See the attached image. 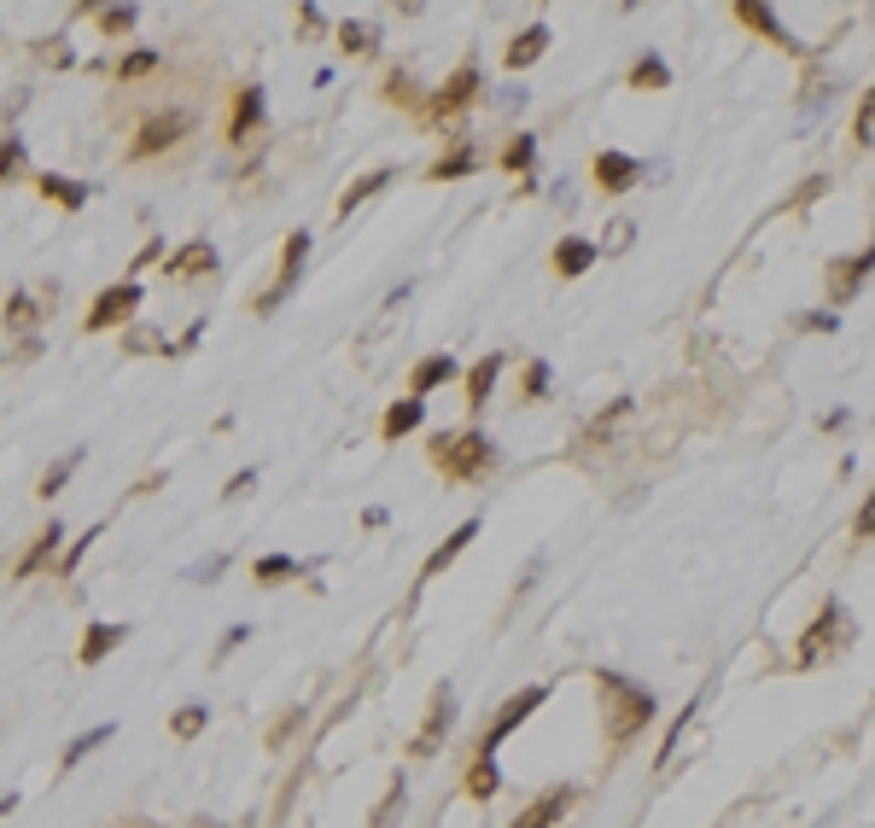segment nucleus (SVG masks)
Wrapping results in <instances>:
<instances>
[{"label":"nucleus","mask_w":875,"mask_h":828,"mask_svg":"<svg viewBox=\"0 0 875 828\" xmlns=\"http://www.w3.org/2000/svg\"><path fill=\"white\" fill-rule=\"evenodd\" d=\"M117 641H124V630H117V625H94L88 641H83V659H88V666H99V659H106Z\"/></svg>","instance_id":"11"},{"label":"nucleus","mask_w":875,"mask_h":828,"mask_svg":"<svg viewBox=\"0 0 875 828\" xmlns=\"http://www.w3.org/2000/svg\"><path fill=\"white\" fill-rule=\"evenodd\" d=\"M525 391H532V397H537V391H548V368H543V362H532V374H525Z\"/></svg>","instance_id":"30"},{"label":"nucleus","mask_w":875,"mask_h":828,"mask_svg":"<svg viewBox=\"0 0 875 828\" xmlns=\"http://www.w3.org/2000/svg\"><path fill=\"white\" fill-rule=\"evenodd\" d=\"M135 304H140V286H117V293H106V298L94 304V316H88V327H94V333H106V327H111V321H124V316H129Z\"/></svg>","instance_id":"2"},{"label":"nucleus","mask_w":875,"mask_h":828,"mask_svg":"<svg viewBox=\"0 0 875 828\" xmlns=\"http://www.w3.org/2000/svg\"><path fill=\"white\" fill-rule=\"evenodd\" d=\"M473 94H479V71H456V76H450V88H444V94L433 99V112L444 117V112L467 106V99H473Z\"/></svg>","instance_id":"6"},{"label":"nucleus","mask_w":875,"mask_h":828,"mask_svg":"<svg viewBox=\"0 0 875 828\" xmlns=\"http://www.w3.org/2000/svg\"><path fill=\"white\" fill-rule=\"evenodd\" d=\"M147 71H158V53H129L124 59V76H147Z\"/></svg>","instance_id":"23"},{"label":"nucleus","mask_w":875,"mask_h":828,"mask_svg":"<svg viewBox=\"0 0 875 828\" xmlns=\"http://www.w3.org/2000/svg\"><path fill=\"white\" fill-rule=\"evenodd\" d=\"M420 426V397H403L392 414H385V438H403V432Z\"/></svg>","instance_id":"12"},{"label":"nucleus","mask_w":875,"mask_h":828,"mask_svg":"<svg viewBox=\"0 0 875 828\" xmlns=\"http://www.w3.org/2000/svg\"><path fill=\"white\" fill-rule=\"evenodd\" d=\"M205 268H216V252H211L205 240H193L188 252H181V257L170 263V275H205Z\"/></svg>","instance_id":"10"},{"label":"nucleus","mask_w":875,"mask_h":828,"mask_svg":"<svg viewBox=\"0 0 875 828\" xmlns=\"http://www.w3.org/2000/svg\"><path fill=\"white\" fill-rule=\"evenodd\" d=\"M380 188H385V170H374V176H362V181H356V188H351V193H344V199H339V211H344V216H351V211H356V204H362V199H374Z\"/></svg>","instance_id":"17"},{"label":"nucleus","mask_w":875,"mask_h":828,"mask_svg":"<svg viewBox=\"0 0 875 828\" xmlns=\"http://www.w3.org/2000/svg\"><path fill=\"white\" fill-rule=\"evenodd\" d=\"M637 82H642V88H660V82H665L660 59H642V65H637Z\"/></svg>","instance_id":"27"},{"label":"nucleus","mask_w":875,"mask_h":828,"mask_svg":"<svg viewBox=\"0 0 875 828\" xmlns=\"http://www.w3.org/2000/svg\"><path fill=\"white\" fill-rule=\"evenodd\" d=\"M497 782H502V776H497V764H491V758H484V764H479V771H473V776H467V788H473V799H491V794H497Z\"/></svg>","instance_id":"19"},{"label":"nucleus","mask_w":875,"mask_h":828,"mask_svg":"<svg viewBox=\"0 0 875 828\" xmlns=\"http://www.w3.org/2000/svg\"><path fill=\"white\" fill-rule=\"evenodd\" d=\"M858 537H875V496H869V508L858 513Z\"/></svg>","instance_id":"32"},{"label":"nucleus","mask_w":875,"mask_h":828,"mask_svg":"<svg viewBox=\"0 0 875 828\" xmlns=\"http://www.w3.org/2000/svg\"><path fill=\"white\" fill-rule=\"evenodd\" d=\"M205 730V707H181L175 712V735H199Z\"/></svg>","instance_id":"21"},{"label":"nucleus","mask_w":875,"mask_h":828,"mask_svg":"<svg viewBox=\"0 0 875 828\" xmlns=\"http://www.w3.org/2000/svg\"><path fill=\"white\" fill-rule=\"evenodd\" d=\"M589 263H596V245H589V240H561L555 245V268H561V275H584Z\"/></svg>","instance_id":"8"},{"label":"nucleus","mask_w":875,"mask_h":828,"mask_svg":"<svg viewBox=\"0 0 875 828\" xmlns=\"http://www.w3.org/2000/svg\"><path fill=\"white\" fill-rule=\"evenodd\" d=\"M561 811H566V794H555V799L532 805V811H520V822H514V828H548V822H555Z\"/></svg>","instance_id":"16"},{"label":"nucleus","mask_w":875,"mask_h":828,"mask_svg":"<svg viewBox=\"0 0 875 828\" xmlns=\"http://www.w3.org/2000/svg\"><path fill=\"white\" fill-rule=\"evenodd\" d=\"M257 117H263V94H257V88H246V94L234 99V123H228V135H234V140H246Z\"/></svg>","instance_id":"9"},{"label":"nucleus","mask_w":875,"mask_h":828,"mask_svg":"<svg viewBox=\"0 0 875 828\" xmlns=\"http://www.w3.org/2000/svg\"><path fill=\"white\" fill-rule=\"evenodd\" d=\"M53 543H58V531H42V549H35V554H24V572H35V566H42Z\"/></svg>","instance_id":"29"},{"label":"nucleus","mask_w":875,"mask_h":828,"mask_svg":"<svg viewBox=\"0 0 875 828\" xmlns=\"http://www.w3.org/2000/svg\"><path fill=\"white\" fill-rule=\"evenodd\" d=\"M181 129H188V117H181V112H170V117H152L147 129H140L135 152H158V147H175V140H181Z\"/></svg>","instance_id":"4"},{"label":"nucleus","mask_w":875,"mask_h":828,"mask_svg":"<svg viewBox=\"0 0 875 828\" xmlns=\"http://www.w3.org/2000/svg\"><path fill=\"white\" fill-rule=\"evenodd\" d=\"M287 572H292V561H287V554H269V561L257 566V577H263V584H269V577H287Z\"/></svg>","instance_id":"26"},{"label":"nucleus","mask_w":875,"mask_h":828,"mask_svg":"<svg viewBox=\"0 0 875 828\" xmlns=\"http://www.w3.org/2000/svg\"><path fill=\"white\" fill-rule=\"evenodd\" d=\"M71 467H76V455H71V461H58V467L47 473V490H58V485H65V473H71Z\"/></svg>","instance_id":"33"},{"label":"nucleus","mask_w":875,"mask_h":828,"mask_svg":"<svg viewBox=\"0 0 875 828\" xmlns=\"http://www.w3.org/2000/svg\"><path fill=\"white\" fill-rule=\"evenodd\" d=\"M543 47H548V30L537 24V30H520V41L508 47V71H525L532 59H543Z\"/></svg>","instance_id":"7"},{"label":"nucleus","mask_w":875,"mask_h":828,"mask_svg":"<svg viewBox=\"0 0 875 828\" xmlns=\"http://www.w3.org/2000/svg\"><path fill=\"white\" fill-rule=\"evenodd\" d=\"M467 170H473V152H450L438 163V176H467Z\"/></svg>","instance_id":"25"},{"label":"nucleus","mask_w":875,"mask_h":828,"mask_svg":"<svg viewBox=\"0 0 875 828\" xmlns=\"http://www.w3.org/2000/svg\"><path fill=\"white\" fill-rule=\"evenodd\" d=\"M502 163H508V170H525V163H532V140H525V135H520V140H514V147H508V152H502Z\"/></svg>","instance_id":"22"},{"label":"nucleus","mask_w":875,"mask_h":828,"mask_svg":"<svg viewBox=\"0 0 875 828\" xmlns=\"http://www.w3.org/2000/svg\"><path fill=\"white\" fill-rule=\"evenodd\" d=\"M858 140H864V147H875V88L864 94V106H858Z\"/></svg>","instance_id":"20"},{"label":"nucleus","mask_w":875,"mask_h":828,"mask_svg":"<svg viewBox=\"0 0 875 828\" xmlns=\"http://www.w3.org/2000/svg\"><path fill=\"white\" fill-rule=\"evenodd\" d=\"M47 193L65 199V204H83V188H65V181H47Z\"/></svg>","instance_id":"31"},{"label":"nucleus","mask_w":875,"mask_h":828,"mask_svg":"<svg viewBox=\"0 0 875 828\" xmlns=\"http://www.w3.org/2000/svg\"><path fill=\"white\" fill-rule=\"evenodd\" d=\"M433 455H438V467L450 473V479H479L484 467H491V444L479 438V432H461V438H438L433 444Z\"/></svg>","instance_id":"1"},{"label":"nucleus","mask_w":875,"mask_h":828,"mask_svg":"<svg viewBox=\"0 0 875 828\" xmlns=\"http://www.w3.org/2000/svg\"><path fill=\"white\" fill-rule=\"evenodd\" d=\"M473 531H479V526H473V520H467V526H461V531L450 537V543H444V549L433 554V561H426V577H433V572H444V566H450V561H456V554H461L467 543H473Z\"/></svg>","instance_id":"13"},{"label":"nucleus","mask_w":875,"mask_h":828,"mask_svg":"<svg viewBox=\"0 0 875 828\" xmlns=\"http://www.w3.org/2000/svg\"><path fill=\"white\" fill-rule=\"evenodd\" d=\"M637 176H642V163L625 158V152H601V158H596V181H601L607 193H625Z\"/></svg>","instance_id":"3"},{"label":"nucleus","mask_w":875,"mask_h":828,"mask_svg":"<svg viewBox=\"0 0 875 828\" xmlns=\"http://www.w3.org/2000/svg\"><path fill=\"white\" fill-rule=\"evenodd\" d=\"M869 263H875V252L852 257V263H834V268H841V275H834V298H846L852 286H858V275H869Z\"/></svg>","instance_id":"15"},{"label":"nucleus","mask_w":875,"mask_h":828,"mask_svg":"<svg viewBox=\"0 0 875 828\" xmlns=\"http://www.w3.org/2000/svg\"><path fill=\"white\" fill-rule=\"evenodd\" d=\"M450 374H456V362H450V357H426V362L415 368V391H433V385H444Z\"/></svg>","instance_id":"14"},{"label":"nucleus","mask_w":875,"mask_h":828,"mask_svg":"<svg viewBox=\"0 0 875 828\" xmlns=\"http://www.w3.org/2000/svg\"><path fill=\"white\" fill-rule=\"evenodd\" d=\"M106 735H117V730H88V735H83V741H76V747H71V764L83 758V753H94V747H99V741H106Z\"/></svg>","instance_id":"28"},{"label":"nucleus","mask_w":875,"mask_h":828,"mask_svg":"<svg viewBox=\"0 0 875 828\" xmlns=\"http://www.w3.org/2000/svg\"><path fill=\"white\" fill-rule=\"evenodd\" d=\"M497 368H502L497 357H484V362L473 368V380H467V397H473V408L484 403V391H491V385H497Z\"/></svg>","instance_id":"18"},{"label":"nucleus","mask_w":875,"mask_h":828,"mask_svg":"<svg viewBox=\"0 0 875 828\" xmlns=\"http://www.w3.org/2000/svg\"><path fill=\"white\" fill-rule=\"evenodd\" d=\"M543 694H548V689H525L520 700H508V707H502V718L491 723V735H484V747H497V741H502L508 730H514V723H520L525 712H537V707H543Z\"/></svg>","instance_id":"5"},{"label":"nucleus","mask_w":875,"mask_h":828,"mask_svg":"<svg viewBox=\"0 0 875 828\" xmlns=\"http://www.w3.org/2000/svg\"><path fill=\"white\" fill-rule=\"evenodd\" d=\"M339 41H344V53H362V47H369V30H362V24H344Z\"/></svg>","instance_id":"24"}]
</instances>
